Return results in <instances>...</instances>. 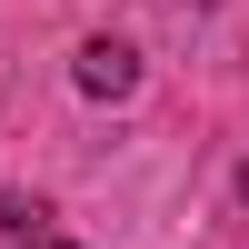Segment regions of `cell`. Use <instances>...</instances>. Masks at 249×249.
<instances>
[{"label":"cell","instance_id":"6da1fadb","mask_svg":"<svg viewBox=\"0 0 249 249\" xmlns=\"http://www.w3.org/2000/svg\"><path fill=\"white\" fill-rule=\"evenodd\" d=\"M130 80H140V60L120 50V40H90V50H80V90L90 100H130Z\"/></svg>","mask_w":249,"mask_h":249},{"label":"cell","instance_id":"3957f363","mask_svg":"<svg viewBox=\"0 0 249 249\" xmlns=\"http://www.w3.org/2000/svg\"><path fill=\"white\" fill-rule=\"evenodd\" d=\"M239 190H249V170H239Z\"/></svg>","mask_w":249,"mask_h":249},{"label":"cell","instance_id":"7a4b0ae2","mask_svg":"<svg viewBox=\"0 0 249 249\" xmlns=\"http://www.w3.org/2000/svg\"><path fill=\"white\" fill-rule=\"evenodd\" d=\"M50 249H80V239H50Z\"/></svg>","mask_w":249,"mask_h":249}]
</instances>
